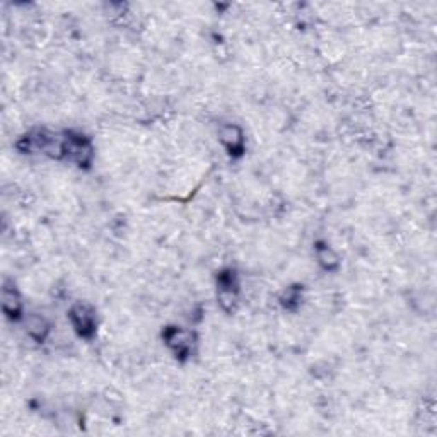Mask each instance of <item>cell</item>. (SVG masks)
Segmentation results:
<instances>
[{"instance_id": "obj_4", "label": "cell", "mask_w": 437, "mask_h": 437, "mask_svg": "<svg viewBox=\"0 0 437 437\" xmlns=\"http://www.w3.org/2000/svg\"><path fill=\"white\" fill-rule=\"evenodd\" d=\"M218 302L225 311H232L238 302V280L234 272L222 273L218 277Z\"/></svg>"}, {"instance_id": "obj_9", "label": "cell", "mask_w": 437, "mask_h": 437, "mask_svg": "<svg viewBox=\"0 0 437 437\" xmlns=\"http://www.w3.org/2000/svg\"><path fill=\"white\" fill-rule=\"evenodd\" d=\"M301 301V294H299V289H294V287H290V289L286 290V296H283L282 302L286 304V308H290V304L292 302H299Z\"/></svg>"}, {"instance_id": "obj_2", "label": "cell", "mask_w": 437, "mask_h": 437, "mask_svg": "<svg viewBox=\"0 0 437 437\" xmlns=\"http://www.w3.org/2000/svg\"><path fill=\"white\" fill-rule=\"evenodd\" d=\"M71 322L79 335L84 338H91L96 333V313L87 304H75L71 309Z\"/></svg>"}, {"instance_id": "obj_1", "label": "cell", "mask_w": 437, "mask_h": 437, "mask_svg": "<svg viewBox=\"0 0 437 437\" xmlns=\"http://www.w3.org/2000/svg\"><path fill=\"white\" fill-rule=\"evenodd\" d=\"M93 145L87 137L81 133L65 132L64 145H62V159L77 164V166H89L93 161Z\"/></svg>"}, {"instance_id": "obj_7", "label": "cell", "mask_w": 437, "mask_h": 437, "mask_svg": "<svg viewBox=\"0 0 437 437\" xmlns=\"http://www.w3.org/2000/svg\"><path fill=\"white\" fill-rule=\"evenodd\" d=\"M50 331V326L48 323L45 322V318H39V316H31L28 322V333L31 335L35 340L38 342H43L46 338V335H48Z\"/></svg>"}, {"instance_id": "obj_8", "label": "cell", "mask_w": 437, "mask_h": 437, "mask_svg": "<svg viewBox=\"0 0 437 437\" xmlns=\"http://www.w3.org/2000/svg\"><path fill=\"white\" fill-rule=\"evenodd\" d=\"M318 260H319V263L326 268V270H333V268L338 265L337 257H335L333 251H331L328 246H318Z\"/></svg>"}, {"instance_id": "obj_5", "label": "cell", "mask_w": 437, "mask_h": 437, "mask_svg": "<svg viewBox=\"0 0 437 437\" xmlns=\"http://www.w3.org/2000/svg\"><path fill=\"white\" fill-rule=\"evenodd\" d=\"M2 309L10 319H17L21 316V311H23L19 292H17L16 286L9 280H6L2 287Z\"/></svg>"}, {"instance_id": "obj_6", "label": "cell", "mask_w": 437, "mask_h": 437, "mask_svg": "<svg viewBox=\"0 0 437 437\" xmlns=\"http://www.w3.org/2000/svg\"><path fill=\"white\" fill-rule=\"evenodd\" d=\"M221 142L232 156H241L245 151V136L238 125H224L221 129Z\"/></svg>"}, {"instance_id": "obj_3", "label": "cell", "mask_w": 437, "mask_h": 437, "mask_svg": "<svg viewBox=\"0 0 437 437\" xmlns=\"http://www.w3.org/2000/svg\"><path fill=\"white\" fill-rule=\"evenodd\" d=\"M164 340H166L167 347L173 351V354L180 359H185L192 354L193 345H195V337L193 333L181 328H167L164 333Z\"/></svg>"}]
</instances>
